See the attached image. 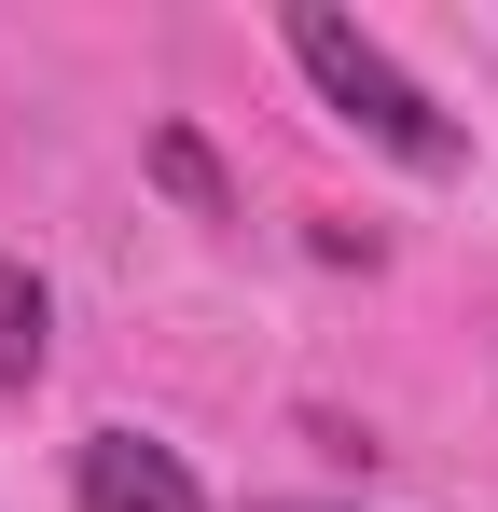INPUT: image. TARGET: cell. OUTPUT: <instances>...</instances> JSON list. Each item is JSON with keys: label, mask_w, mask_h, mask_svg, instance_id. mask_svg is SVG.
<instances>
[{"label": "cell", "mask_w": 498, "mask_h": 512, "mask_svg": "<svg viewBox=\"0 0 498 512\" xmlns=\"http://www.w3.org/2000/svg\"><path fill=\"white\" fill-rule=\"evenodd\" d=\"M291 70H305V84H319L332 111L374 139V153H402L415 180H443L457 153H471V139H457V111H429V84H415V70L360 28V14H332V0H305V14H291Z\"/></svg>", "instance_id": "obj_1"}, {"label": "cell", "mask_w": 498, "mask_h": 512, "mask_svg": "<svg viewBox=\"0 0 498 512\" xmlns=\"http://www.w3.org/2000/svg\"><path fill=\"white\" fill-rule=\"evenodd\" d=\"M70 499H83V512H208V485H194V471L166 457L153 429H83Z\"/></svg>", "instance_id": "obj_2"}, {"label": "cell", "mask_w": 498, "mask_h": 512, "mask_svg": "<svg viewBox=\"0 0 498 512\" xmlns=\"http://www.w3.org/2000/svg\"><path fill=\"white\" fill-rule=\"evenodd\" d=\"M42 346H56V291H42L28 263H0V388H28Z\"/></svg>", "instance_id": "obj_3"}, {"label": "cell", "mask_w": 498, "mask_h": 512, "mask_svg": "<svg viewBox=\"0 0 498 512\" xmlns=\"http://www.w3.org/2000/svg\"><path fill=\"white\" fill-rule=\"evenodd\" d=\"M153 180L194 208V222H236V194H222V167H208V139H180V125H166V139H153Z\"/></svg>", "instance_id": "obj_4"}, {"label": "cell", "mask_w": 498, "mask_h": 512, "mask_svg": "<svg viewBox=\"0 0 498 512\" xmlns=\"http://www.w3.org/2000/svg\"><path fill=\"white\" fill-rule=\"evenodd\" d=\"M249 512H332V499H249Z\"/></svg>", "instance_id": "obj_5"}]
</instances>
